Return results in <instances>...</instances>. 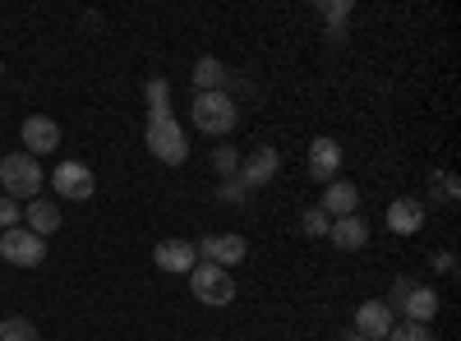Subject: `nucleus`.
Segmentation results:
<instances>
[{"label":"nucleus","mask_w":461,"mask_h":341,"mask_svg":"<svg viewBox=\"0 0 461 341\" xmlns=\"http://www.w3.org/2000/svg\"><path fill=\"white\" fill-rule=\"evenodd\" d=\"M194 254L203 263H217V268H236V263H245L249 245H245V236H203L194 245Z\"/></svg>","instance_id":"7"},{"label":"nucleus","mask_w":461,"mask_h":341,"mask_svg":"<svg viewBox=\"0 0 461 341\" xmlns=\"http://www.w3.org/2000/svg\"><path fill=\"white\" fill-rule=\"evenodd\" d=\"M189 295L208 310H221L236 300V282H230V273L217 268V263H194V268H189Z\"/></svg>","instance_id":"2"},{"label":"nucleus","mask_w":461,"mask_h":341,"mask_svg":"<svg viewBox=\"0 0 461 341\" xmlns=\"http://www.w3.org/2000/svg\"><path fill=\"white\" fill-rule=\"evenodd\" d=\"M212 166L230 180V175H236L240 171V153H236V148H217V153H212Z\"/></svg>","instance_id":"25"},{"label":"nucleus","mask_w":461,"mask_h":341,"mask_svg":"<svg viewBox=\"0 0 461 341\" xmlns=\"http://www.w3.org/2000/svg\"><path fill=\"white\" fill-rule=\"evenodd\" d=\"M328 226H332V221H328V212H323L319 203L300 212V231H304V236H328Z\"/></svg>","instance_id":"22"},{"label":"nucleus","mask_w":461,"mask_h":341,"mask_svg":"<svg viewBox=\"0 0 461 341\" xmlns=\"http://www.w3.org/2000/svg\"><path fill=\"white\" fill-rule=\"evenodd\" d=\"M226 84H230V69H226L221 60L203 56V60L194 65V88H199V93H226Z\"/></svg>","instance_id":"18"},{"label":"nucleus","mask_w":461,"mask_h":341,"mask_svg":"<svg viewBox=\"0 0 461 341\" xmlns=\"http://www.w3.org/2000/svg\"><path fill=\"white\" fill-rule=\"evenodd\" d=\"M152 121H171V84L167 79L148 84V125Z\"/></svg>","instance_id":"19"},{"label":"nucleus","mask_w":461,"mask_h":341,"mask_svg":"<svg viewBox=\"0 0 461 341\" xmlns=\"http://www.w3.org/2000/svg\"><path fill=\"white\" fill-rule=\"evenodd\" d=\"M189 111H194V125L203 134H230V130H236V121H240L236 97H230V93H199Z\"/></svg>","instance_id":"3"},{"label":"nucleus","mask_w":461,"mask_h":341,"mask_svg":"<svg viewBox=\"0 0 461 341\" xmlns=\"http://www.w3.org/2000/svg\"><path fill=\"white\" fill-rule=\"evenodd\" d=\"M393 328H397V319H393L388 300H365V305L356 310V332L369 337V341H388Z\"/></svg>","instance_id":"8"},{"label":"nucleus","mask_w":461,"mask_h":341,"mask_svg":"<svg viewBox=\"0 0 461 341\" xmlns=\"http://www.w3.org/2000/svg\"><path fill=\"white\" fill-rule=\"evenodd\" d=\"M411 291H415V282H411V277H397V286H393V300H397V305H402V300H406Z\"/></svg>","instance_id":"28"},{"label":"nucleus","mask_w":461,"mask_h":341,"mask_svg":"<svg viewBox=\"0 0 461 341\" xmlns=\"http://www.w3.org/2000/svg\"><path fill=\"white\" fill-rule=\"evenodd\" d=\"M0 258L14 268H37L47 258V240L32 236L28 226H10V231H0Z\"/></svg>","instance_id":"4"},{"label":"nucleus","mask_w":461,"mask_h":341,"mask_svg":"<svg viewBox=\"0 0 461 341\" xmlns=\"http://www.w3.org/2000/svg\"><path fill=\"white\" fill-rule=\"evenodd\" d=\"M245 194H249V184H245L240 175H230V180H226V184L217 189V199H221V203H240Z\"/></svg>","instance_id":"26"},{"label":"nucleus","mask_w":461,"mask_h":341,"mask_svg":"<svg viewBox=\"0 0 461 341\" xmlns=\"http://www.w3.org/2000/svg\"><path fill=\"white\" fill-rule=\"evenodd\" d=\"M23 221H28V231H32V236H42V240H47V236L60 231V208H56L51 199H32L28 212H23Z\"/></svg>","instance_id":"16"},{"label":"nucleus","mask_w":461,"mask_h":341,"mask_svg":"<svg viewBox=\"0 0 461 341\" xmlns=\"http://www.w3.org/2000/svg\"><path fill=\"white\" fill-rule=\"evenodd\" d=\"M420 226H425V203L397 199V203L388 208V231H393V236H415Z\"/></svg>","instance_id":"15"},{"label":"nucleus","mask_w":461,"mask_h":341,"mask_svg":"<svg viewBox=\"0 0 461 341\" xmlns=\"http://www.w3.org/2000/svg\"><path fill=\"white\" fill-rule=\"evenodd\" d=\"M397 310L406 314V323H429L438 314V295H434V286H415Z\"/></svg>","instance_id":"17"},{"label":"nucleus","mask_w":461,"mask_h":341,"mask_svg":"<svg viewBox=\"0 0 461 341\" xmlns=\"http://www.w3.org/2000/svg\"><path fill=\"white\" fill-rule=\"evenodd\" d=\"M328 240H332L337 249H365V245H369V221H365L360 212L337 217V221L328 226Z\"/></svg>","instance_id":"11"},{"label":"nucleus","mask_w":461,"mask_h":341,"mask_svg":"<svg viewBox=\"0 0 461 341\" xmlns=\"http://www.w3.org/2000/svg\"><path fill=\"white\" fill-rule=\"evenodd\" d=\"M429 194H434V203H456L461 199V180H456V171H429Z\"/></svg>","instance_id":"20"},{"label":"nucleus","mask_w":461,"mask_h":341,"mask_svg":"<svg viewBox=\"0 0 461 341\" xmlns=\"http://www.w3.org/2000/svg\"><path fill=\"white\" fill-rule=\"evenodd\" d=\"M388 341H434V332L425 323H402V328L388 332Z\"/></svg>","instance_id":"24"},{"label":"nucleus","mask_w":461,"mask_h":341,"mask_svg":"<svg viewBox=\"0 0 461 341\" xmlns=\"http://www.w3.org/2000/svg\"><path fill=\"white\" fill-rule=\"evenodd\" d=\"M19 221H23L19 203H14V199H5V194H0V231H10V226H19Z\"/></svg>","instance_id":"27"},{"label":"nucleus","mask_w":461,"mask_h":341,"mask_svg":"<svg viewBox=\"0 0 461 341\" xmlns=\"http://www.w3.org/2000/svg\"><path fill=\"white\" fill-rule=\"evenodd\" d=\"M356 203H360V189L351 184V180H328V189H323V212L328 217H351L356 212Z\"/></svg>","instance_id":"14"},{"label":"nucleus","mask_w":461,"mask_h":341,"mask_svg":"<svg viewBox=\"0 0 461 341\" xmlns=\"http://www.w3.org/2000/svg\"><path fill=\"white\" fill-rule=\"evenodd\" d=\"M277 166H282L277 148H267V143H263V148H254V153H249V157L240 162V171H236V175H240V180H245L249 189H258V184H267V180L277 175Z\"/></svg>","instance_id":"10"},{"label":"nucleus","mask_w":461,"mask_h":341,"mask_svg":"<svg viewBox=\"0 0 461 341\" xmlns=\"http://www.w3.org/2000/svg\"><path fill=\"white\" fill-rule=\"evenodd\" d=\"M0 341H37V328L28 319H0Z\"/></svg>","instance_id":"21"},{"label":"nucleus","mask_w":461,"mask_h":341,"mask_svg":"<svg viewBox=\"0 0 461 341\" xmlns=\"http://www.w3.org/2000/svg\"><path fill=\"white\" fill-rule=\"evenodd\" d=\"M148 148H152V157L167 162V166H180V162L189 157V139H185V130L176 125V116L148 125Z\"/></svg>","instance_id":"5"},{"label":"nucleus","mask_w":461,"mask_h":341,"mask_svg":"<svg viewBox=\"0 0 461 341\" xmlns=\"http://www.w3.org/2000/svg\"><path fill=\"white\" fill-rule=\"evenodd\" d=\"M438 273H447V277L456 273V254H452V249H443V254H438Z\"/></svg>","instance_id":"29"},{"label":"nucleus","mask_w":461,"mask_h":341,"mask_svg":"<svg viewBox=\"0 0 461 341\" xmlns=\"http://www.w3.org/2000/svg\"><path fill=\"white\" fill-rule=\"evenodd\" d=\"M0 184H5V199L14 203H32L37 199V189H42V166H37V157L28 153H10V157H0Z\"/></svg>","instance_id":"1"},{"label":"nucleus","mask_w":461,"mask_h":341,"mask_svg":"<svg viewBox=\"0 0 461 341\" xmlns=\"http://www.w3.org/2000/svg\"><path fill=\"white\" fill-rule=\"evenodd\" d=\"M23 148H28V157L56 153V148H60V125L51 116H28L23 121Z\"/></svg>","instance_id":"9"},{"label":"nucleus","mask_w":461,"mask_h":341,"mask_svg":"<svg viewBox=\"0 0 461 341\" xmlns=\"http://www.w3.org/2000/svg\"><path fill=\"white\" fill-rule=\"evenodd\" d=\"M51 189H56L60 199H69V203H84V199H93L97 175H93L84 162H60L56 175H51Z\"/></svg>","instance_id":"6"},{"label":"nucleus","mask_w":461,"mask_h":341,"mask_svg":"<svg viewBox=\"0 0 461 341\" xmlns=\"http://www.w3.org/2000/svg\"><path fill=\"white\" fill-rule=\"evenodd\" d=\"M319 14H323L328 28H341L346 19H351V0H328V5H319Z\"/></svg>","instance_id":"23"},{"label":"nucleus","mask_w":461,"mask_h":341,"mask_svg":"<svg viewBox=\"0 0 461 341\" xmlns=\"http://www.w3.org/2000/svg\"><path fill=\"white\" fill-rule=\"evenodd\" d=\"M341 341H369V337H360V332H351V337H341Z\"/></svg>","instance_id":"30"},{"label":"nucleus","mask_w":461,"mask_h":341,"mask_svg":"<svg viewBox=\"0 0 461 341\" xmlns=\"http://www.w3.org/2000/svg\"><path fill=\"white\" fill-rule=\"evenodd\" d=\"M337 166H341V143L337 139H314L310 143V175L328 184L337 175Z\"/></svg>","instance_id":"13"},{"label":"nucleus","mask_w":461,"mask_h":341,"mask_svg":"<svg viewBox=\"0 0 461 341\" xmlns=\"http://www.w3.org/2000/svg\"><path fill=\"white\" fill-rule=\"evenodd\" d=\"M152 263H158L162 273H189L199 263V254H194L189 240H162L158 249H152Z\"/></svg>","instance_id":"12"}]
</instances>
